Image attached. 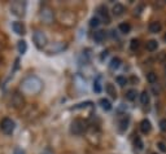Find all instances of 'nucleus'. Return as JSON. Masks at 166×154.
<instances>
[{
  "instance_id": "f257e3e1",
  "label": "nucleus",
  "mask_w": 166,
  "mask_h": 154,
  "mask_svg": "<svg viewBox=\"0 0 166 154\" xmlns=\"http://www.w3.org/2000/svg\"><path fill=\"white\" fill-rule=\"evenodd\" d=\"M43 89V82L36 75H27L21 82V91L25 95H38Z\"/></svg>"
},
{
  "instance_id": "f03ea898",
  "label": "nucleus",
  "mask_w": 166,
  "mask_h": 154,
  "mask_svg": "<svg viewBox=\"0 0 166 154\" xmlns=\"http://www.w3.org/2000/svg\"><path fill=\"white\" fill-rule=\"evenodd\" d=\"M33 41L36 48L39 49H43L44 47H47V43H48V39L46 34L40 31V30H35V31L33 33Z\"/></svg>"
},
{
  "instance_id": "7ed1b4c3",
  "label": "nucleus",
  "mask_w": 166,
  "mask_h": 154,
  "mask_svg": "<svg viewBox=\"0 0 166 154\" xmlns=\"http://www.w3.org/2000/svg\"><path fill=\"white\" fill-rule=\"evenodd\" d=\"M10 13L16 17H23L26 13V3L25 2H13L10 4Z\"/></svg>"
},
{
  "instance_id": "20e7f679",
  "label": "nucleus",
  "mask_w": 166,
  "mask_h": 154,
  "mask_svg": "<svg viewBox=\"0 0 166 154\" xmlns=\"http://www.w3.org/2000/svg\"><path fill=\"white\" fill-rule=\"evenodd\" d=\"M16 128V123L13 119L10 118H3L2 122H0V130L4 135H12L14 132Z\"/></svg>"
},
{
  "instance_id": "39448f33",
  "label": "nucleus",
  "mask_w": 166,
  "mask_h": 154,
  "mask_svg": "<svg viewBox=\"0 0 166 154\" xmlns=\"http://www.w3.org/2000/svg\"><path fill=\"white\" fill-rule=\"evenodd\" d=\"M86 130V123L84 120L82 119H74L71 122L70 124V133L71 135H75V136H79V135H82Z\"/></svg>"
},
{
  "instance_id": "423d86ee",
  "label": "nucleus",
  "mask_w": 166,
  "mask_h": 154,
  "mask_svg": "<svg viewBox=\"0 0 166 154\" xmlns=\"http://www.w3.org/2000/svg\"><path fill=\"white\" fill-rule=\"evenodd\" d=\"M39 16H40V20L44 22V23H52L53 21V10L50 8V7H47V5H44L40 12H39Z\"/></svg>"
},
{
  "instance_id": "0eeeda50",
  "label": "nucleus",
  "mask_w": 166,
  "mask_h": 154,
  "mask_svg": "<svg viewBox=\"0 0 166 154\" xmlns=\"http://www.w3.org/2000/svg\"><path fill=\"white\" fill-rule=\"evenodd\" d=\"M12 30H13L17 35H25L26 34L25 25H23L22 22H20V21H16V22L12 23Z\"/></svg>"
},
{
  "instance_id": "6e6552de",
  "label": "nucleus",
  "mask_w": 166,
  "mask_h": 154,
  "mask_svg": "<svg viewBox=\"0 0 166 154\" xmlns=\"http://www.w3.org/2000/svg\"><path fill=\"white\" fill-rule=\"evenodd\" d=\"M97 16H99L103 21H105V23H109L110 18H109V12H108V8L105 5H100L97 8Z\"/></svg>"
},
{
  "instance_id": "1a4fd4ad",
  "label": "nucleus",
  "mask_w": 166,
  "mask_h": 154,
  "mask_svg": "<svg viewBox=\"0 0 166 154\" xmlns=\"http://www.w3.org/2000/svg\"><path fill=\"white\" fill-rule=\"evenodd\" d=\"M128 123H130V118H128V115H123L122 118H119V122H118V128L121 132H123L127 130L128 127Z\"/></svg>"
},
{
  "instance_id": "9d476101",
  "label": "nucleus",
  "mask_w": 166,
  "mask_h": 154,
  "mask_svg": "<svg viewBox=\"0 0 166 154\" xmlns=\"http://www.w3.org/2000/svg\"><path fill=\"white\" fill-rule=\"evenodd\" d=\"M152 130V124H151V122L148 119H143L140 122V131L143 132V133H149Z\"/></svg>"
},
{
  "instance_id": "9b49d317",
  "label": "nucleus",
  "mask_w": 166,
  "mask_h": 154,
  "mask_svg": "<svg viewBox=\"0 0 166 154\" xmlns=\"http://www.w3.org/2000/svg\"><path fill=\"white\" fill-rule=\"evenodd\" d=\"M149 31L152 33V34H157V33H160L161 31V29H162V26H161V23H160L158 21H153V22H151L149 23Z\"/></svg>"
},
{
  "instance_id": "f8f14e48",
  "label": "nucleus",
  "mask_w": 166,
  "mask_h": 154,
  "mask_svg": "<svg viewBox=\"0 0 166 154\" xmlns=\"http://www.w3.org/2000/svg\"><path fill=\"white\" fill-rule=\"evenodd\" d=\"M105 91H107V93H108L110 97L117 98V91H115V87H114L112 83H107V85H105Z\"/></svg>"
},
{
  "instance_id": "ddd939ff",
  "label": "nucleus",
  "mask_w": 166,
  "mask_h": 154,
  "mask_svg": "<svg viewBox=\"0 0 166 154\" xmlns=\"http://www.w3.org/2000/svg\"><path fill=\"white\" fill-rule=\"evenodd\" d=\"M121 64H122V61H121L119 57H113L112 60H110V64H109L110 70H117L121 66Z\"/></svg>"
},
{
  "instance_id": "4468645a",
  "label": "nucleus",
  "mask_w": 166,
  "mask_h": 154,
  "mask_svg": "<svg viewBox=\"0 0 166 154\" xmlns=\"http://www.w3.org/2000/svg\"><path fill=\"white\" fill-rule=\"evenodd\" d=\"M17 49H18V53L20 54H25L27 51V43L25 40H20L17 43Z\"/></svg>"
},
{
  "instance_id": "2eb2a0df",
  "label": "nucleus",
  "mask_w": 166,
  "mask_h": 154,
  "mask_svg": "<svg viewBox=\"0 0 166 154\" xmlns=\"http://www.w3.org/2000/svg\"><path fill=\"white\" fill-rule=\"evenodd\" d=\"M123 12H125V7L122 4H115L114 7H113V14L115 17L122 16V14H123Z\"/></svg>"
},
{
  "instance_id": "dca6fc26",
  "label": "nucleus",
  "mask_w": 166,
  "mask_h": 154,
  "mask_svg": "<svg viewBox=\"0 0 166 154\" xmlns=\"http://www.w3.org/2000/svg\"><path fill=\"white\" fill-rule=\"evenodd\" d=\"M104 39H105V31H103V30L95 31V34H94V40H95L96 43H101Z\"/></svg>"
},
{
  "instance_id": "f3484780",
  "label": "nucleus",
  "mask_w": 166,
  "mask_h": 154,
  "mask_svg": "<svg viewBox=\"0 0 166 154\" xmlns=\"http://www.w3.org/2000/svg\"><path fill=\"white\" fill-rule=\"evenodd\" d=\"M100 106L103 108V110H105V112H109V110H112V104H110L109 100H107V98H101V100L99 101Z\"/></svg>"
},
{
  "instance_id": "a211bd4d",
  "label": "nucleus",
  "mask_w": 166,
  "mask_h": 154,
  "mask_svg": "<svg viewBox=\"0 0 166 154\" xmlns=\"http://www.w3.org/2000/svg\"><path fill=\"white\" fill-rule=\"evenodd\" d=\"M118 29H119V31L122 34H128L130 33V30H131V25L128 22H122V23H119Z\"/></svg>"
},
{
  "instance_id": "6ab92c4d",
  "label": "nucleus",
  "mask_w": 166,
  "mask_h": 154,
  "mask_svg": "<svg viewBox=\"0 0 166 154\" xmlns=\"http://www.w3.org/2000/svg\"><path fill=\"white\" fill-rule=\"evenodd\" d=\"M158 48V43L157 40H149V41H147V51H149V52H155L156 49Z\"/></svg>"
},
{
  "instance_id": "aec40b11",
  "label": "nucleus",
  "mask_w": 166,
  "mask_h": 154,
  "mask_svg": "<svg viewBox=\"0 0 166 154\" xmlns=\"http://www.w3.org/2000/svg\"><path fill=\"white\" fill-rule=\"evenodd\" d=\"M140 102L143 104V105H148L149 104V93L147 91H143L140 95Z\"/></svg>"
},
{
  "instance_id": "412c9836",
  "label": "nucleus",
  "mask_w": 166,
  "mask_h": 154,
  "mask_svg": "<svg viewBox=\"0 0 166 154\" xmlns=\"http://www.w3.org/2000/svg\"><path fill=\"white\" fill-rule=\"evenodd\" d=\"M94 91L96 93H100L101 92V83H100V77H97L94 82Z\"/></svg>"
},
{
  "instance_id": "4be33fe9",
  "label": "nucleus",
  "mask_w": 166,
  "mask_h": 154,
  "mask_svg": "<svg viewBox=\"0 0 166 154\" xmlns=\"http://www.w3.org/2000/svg\"><path fill=\"white\" fill-rule=\"evenodd\" d=\"M136 91L135 89H130V91H127V93H126V98L128 101H134L135 98H136Z\"/></svg>"
},
{
  "instance_id": "5701e85b",
  "label": "nucleus",
  "mask_w": 166,
  "mask_h": 154,
  "mask_svg": "<svg viewBox=\"0 0 166 154\" xmlns=\"http://www.w3.org/2000/svg\"><path fill=\"white\" fill-rule=\"evenodd\" d=\"M147 81H148L151 84H155L157 82V74H155V73L147 74Z\"/></svg>"
},
{
  "instance_id": "b1692460",
  "label": "nucleus",
  "mask_w": 166,
  "mask_h": 154,
  "mask_svg": "<svg viewBox=\"0 0 166 154\" xmlns=\"http://www.w3.org/2000/svg\"><path fill=\"white\" fill-rule=\"evenodd\" d=\"M139 45H140V41H139L138 39H132L131 43H130V48H131V51H134V52L138 51Z\"/></svg>"
},
{
  "instance_id": "393cba45",
  "label": "nucleus",
  "mask_w": 166,
  "mask_h": 154,
  "mask_svg": "<svg viewBox=\"0 0 166 154\" xmlns=\"http://www.w3.org/2000/svg\"><path fill=\"white\" fill-rule=\"evenodd\" d=\"M100 25V18L99 17H92L90 20V26L91 27H97Z\"/></svg>"
},
{
  "instance_id": "a878e982",
  "label": "nucleus",
  "mask_w": 166,
  "mask_h": 154,
  "mask_svg": "<svg viewBox=\"0 0 166 154\" xmlns=\"http://www.w3.org/2000/svg\"><path fill=\"white\" fill-rule=\"evenodd\" d=\"M115 81H117V83H118L121 87H123L125 84H127V79L125 78V77H122V75H118L115 78Z\"/></svg>"
},
{
  "instance_id": "bb28decb",
  "label": "nucleus",
  "mask_w": 166,
  "mask_h": 154,
  "mask_svg": "<svg viewBox=\"0 0 166 154\" xmlns=\"http://www.w3.org/2000/svg\"><path fill=\"white\" fill-rule=\"evenodd\" d=\"M135 146H136L139 150L143 149V141H141L140 137H136V139H135Z\"/></svg>"
},
{
  "instance_id": "cd10ccee",
  "label": "nucleus",
  "mask_w": 166,
  "mask_h": 154,
  "mask_svg": "<svg viewBox=\"0 0 166 154\" xmlns=\"http://www.w3.org/2000/svg\"><path fill=\"white\" fill-rule=\"evenodd\" d=\"M160 128H161V131L166 132V119H162L160 122Z\"/></svg>"
},
{
  "instance_id": "c85d7f7f",
  "label": "nucleus",
  "mask_w": 166,
  "mask_h": 154,
  "mask_svg": "<svg viewBox=\"0 0 166 154\" xmlns=\"http://www.w3.org/2000/svg\"><path fill=\"white\" fill-rule=\"evenodd\" d=\"M13 154H26V152L22 149V148H16L13 150Z\"/></svg>"
},
{
  "instance_id": "c756f323",
  "label": "nucleus",
  "mask_w": 166,
  "mask_h": 154,
  "mask_svg": "<svg viewBox=\"0 0 166 154\" xmlns=\"http://www.w3.org/2000/svg\"><path fill=\"white\" fill-rule=\"evenodd\" d=\"M157 145H158V148H160V150H161V152H164V153L166 152V145H165L164 143H161V141H160Z\"/></svg>"
},
{
  "instance_id": "7c9ffc66",
  "label": "nucleus",
  "mask_w": 166,
  "mask_h": 154,
  "mask_svg": "<svg viewBox=\"0 0 166 154\" xmlns=\"http://www.w3.org/2000/svg\"><path fill=\"white\" fill-rule=\"evenodd\" d=\"M108 56V52L105 51V52H103V54H101V58H104V57H107Z\"/></svg>"
},
{
  "instance_id": "2f4dec72",
  "label": "nucleus",
  "mask_w": 166,
  "mask_h": 154,
  "mask_svg": "<svg viewBox=\"0 0 166 154\" xmlns=\"http://www.w3.org/2000/svg\"><path fill=\"white\" fill-rule=\"evenodd\" d=\"M164 40H165V41H166V34H165V35H164Z\"/></svg>"
}]
</instances>
